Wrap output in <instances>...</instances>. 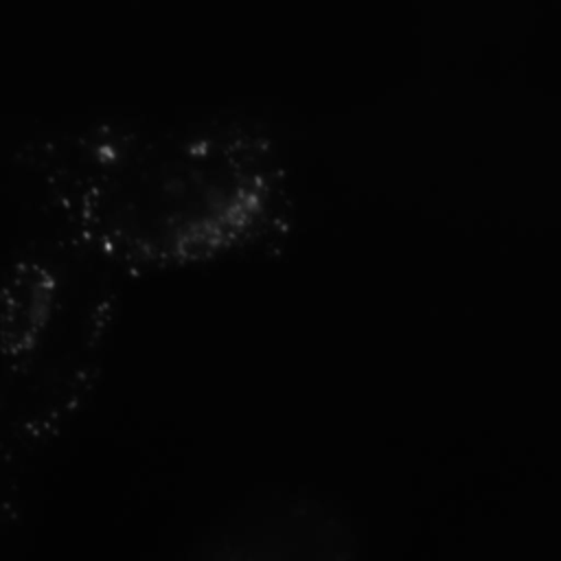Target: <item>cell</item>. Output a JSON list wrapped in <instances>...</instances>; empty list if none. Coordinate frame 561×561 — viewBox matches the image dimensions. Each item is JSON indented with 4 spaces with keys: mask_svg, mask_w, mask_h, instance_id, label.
<instances>
[{
    "mask_svg": "<svg viewBox=\"0 0 561 561\" xmlns=\"http://www.w3.org/2000/svg\"><path fill=\"white\" fill-rule=\"evenodd\" d=\"M13 162L53 232L123 278L267 254L294 226L283 149L250 121H99L39 134Z\"/></svg>",
    "mask_w": 561,
    "mask_h": 561,
    "instance_id": "1",
    "label": "cell"
},
{
    "mask_svg": "<svg viewBox=\"0 0 561 561\" xmlns=\"http://www.w3.org/2000/svg\"><path fill=\"white\" fill-rule=\"evenodd\" d=\"M121 278L55 232L0 267V390L31 456L64 436L88 403Z\"/></svg>",
    "mask_w": 561,
    "mask_h": 561,
    "instance_id": "2",
    "label": "cell"
},
{
    "mask_svg": "<svg viewBox=\"0 0 561 561\" xmlns=\"http://www.w3.org/2000/svg\"><path fill=\"white\" fill-rule=\"evenodd\" d=\"M311 502L291 495H254L215 515L195 537L193 557L202 559H294L309 557L320 543Z\"/></svg>",
    "mask_w": 561,
    "mask_h": 561,
    "instance_id": "3",
    "label": "cell"
},
{
    "mask_svg": "<svg viewBox=\"0 0 561 561\" xmlns=\"http://www.w3.org/2000/svg\"><path fill=\"white\" fill-rule=\"evenodd\" d=\"M31 458L15 432L9 403L0 390V537L15 526L24 508V482Z\"/></svg>",
    "mask_w": 561,
    "mask_h": 561,
    "instance_id": "4",
    "label": "cell"
}]
</instances>
